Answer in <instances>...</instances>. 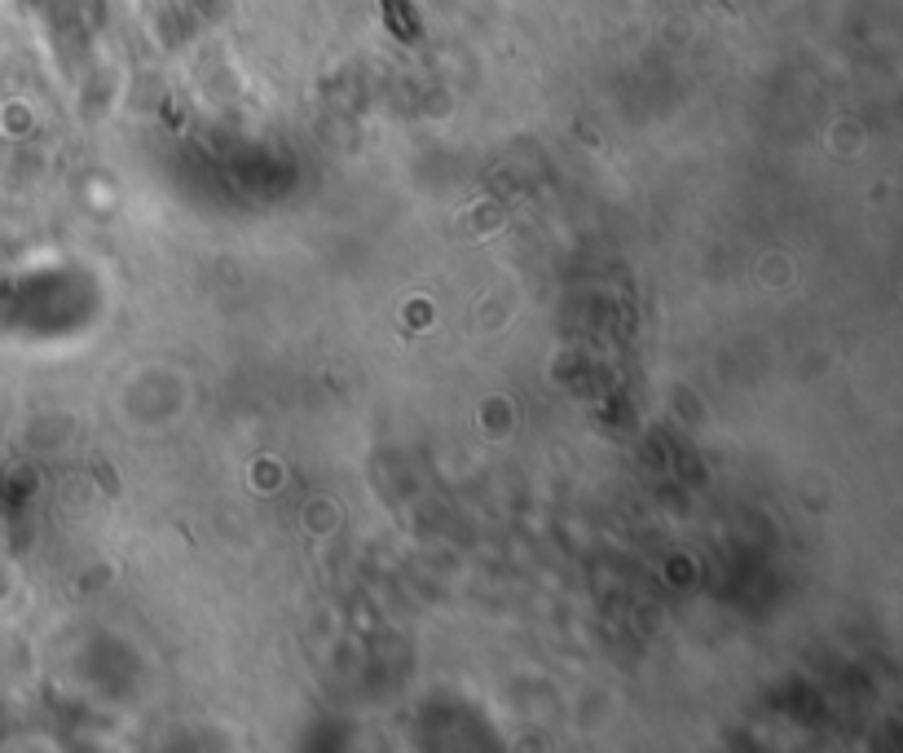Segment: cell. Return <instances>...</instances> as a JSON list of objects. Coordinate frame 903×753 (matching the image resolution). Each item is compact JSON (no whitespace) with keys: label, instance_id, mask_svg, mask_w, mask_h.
<instances>
[{"label":"cell","instance_id":"cell-1","mask_svg":"<svg viewBox=\"0 0 903 753\" xmlns=\"http://www.w3.org/2000/svg\"><path fill=\"white\" fill-rule=\"evenodd\" d=\"M384 4H389V18H393L397 36H402V40H414V36H419V18H414V9H410L405 0H384Z\"/></svg>","mask_w":903,"mask_h":753}]
</instances>
